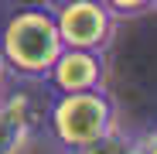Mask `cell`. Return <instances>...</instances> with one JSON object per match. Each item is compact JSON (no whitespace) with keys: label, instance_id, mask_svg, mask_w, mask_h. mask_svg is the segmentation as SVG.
Returning a JSON list of instances; mask_svg holds the SVG:
<instances>
[{"label":"cell","instance_id":"9c48e42d","mask_svg":"<svg viewBox=\"0 0 157 154\" xmlns=\"http://www.w3.org/2000/svg\"><path fill=\"white\" fill-rule=\"evenodd\" d=\"M4 75H7V69H4V58H0V86H4Z\"/></svg>","mask_w":157,"mask_h":154},{"label":"cell","instance_id":"ba28073f","mask_svg":"<svg viewBox=\"0 0 157 154\" xmlns=\"http://www.w3.org/2000/svg\"><path fill=\"white\" fill-rule=\"evenodd\" d=\"M126 154H157V127H150V130H140L137 137H130Z\"/></svg>","mask_w":157,"mask_h":154},{"label":"cell","instance_id":"7a4b0ae2","mask_svg":"<svg viewBox=\"0 0 157 154\" xmlns=\"http://www.w3.org/2000/svg\"><path fill=\"white\" fill-rule=\"evenodd\" d=\"M116 103L102 89H78V93H58V99L48 110V134L62 151H82L116 130Z\"/></svg>","mask_w":157,"mask_h":154},{"label":"cell","instance_id":"52a82bcc","mask_svg":"<svg viewBox=\"0 0 157 154\" xmlns=\"http://www.w3.org/2000/svg\"><path fill=\"white\" fill-rule=\"evenodd\" d=\"M102 4L113 10V17H116V21H120V17H140V14L157 10L154 0H102Z\"/></svg>","mask_w":157,"mask_h":154},{"label":"cell","instance_id":"3957f363","mask_svg":"<svg viewBox=\"0 0 157 154\" xmlns=\"http://www.w3.org/2000/svg\"><path fill=\"white\" fill-rule=\"evenodd\" d=\"M58 24V38L65 48H89L106 51L116 31V17L102 0H65L51 7Z\"/></svg>","mask_w":157,"mask_h":154},{"label":"cell","instance_id":"8992f818","mask_svg":"<svg viewBox=\"0 0 157 154\" xmlns=\"http://www.w3.org/2000/svg\"><path fill=\"white\" fill-rule=\"evenodd\" d=\"M126 147H130V134H123L120 127H116V130H109L106 137H99L96 144L75 151V154H126Z\"/></svg>","mask_w":157,"mask_h":154},{"label":"cell","instance_id":"30bf717a","mask_svg":"<svg viewBox=\"0 0 157 154\" xmlns=\"http://www.w3.org/2000/svg\"><path fill=\"white\" fill-rule=\"evenodd\" d=\"M44 4H48V7H58V4H65V0H44Z\"/></svg>","mask_w":157,"mask_h":154},{"label":"cell","instance_id":"277c9868","mask_svg":"<svg viewBox=\"0 0 157 154\" xmlns=\"http://www.w3.org/2000/svg\"><path fill=\"white\" fill-rule=\"evenodd\" d=\"M44 82H51L55 93L102 89L106 86V58H102V51H89V48H62Z\"/></svg>","mask_w":157,"mask_h":154},{"label":"cell","instance_id":"8fae6325","mask_svg":"<svg viewBox=\"0 0 157 154\" xmlns=\"http://www.w3.org/2000/svg\"><path fill=\"white\" fill-rule=\"evenodd\" d=\"M154 4H157V0H154Z\"/></svg>","mask_w":157,"mask_h":154},{"label":"cell","instance_id":"5b68a950","mask_svg":"<svg viewBox=\"0 0 157 154\" xmlns=\"http://www.w3.org/2000/svg\"><path fill=\"white\" fill-rule=\"evenodd\" d=\"M31 127H34L31 96H24L17 89L14 93H0V154H17L28 144Z\"/></svg>","mask_w":157,"mask_h":154},{"label":"cell","instance_id":"6da1fadb","mask_svg":"<svg viewBox=\"0 0 157 154\" xmlns=\"http://www.w3.org/2000/svg\"><path fill=\"white\" fill-rule=\"evenodd\" d=\"M62 38L55 10L48 4L41 7H21L7 17L0 31V58L4 69L21 82H44L55 58L62 55Z\"/></svg>","mask_w":157,"mask_h":154}]
</instances>
